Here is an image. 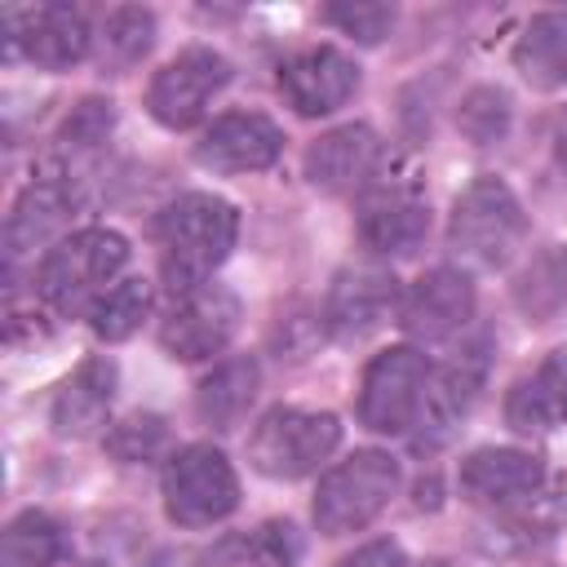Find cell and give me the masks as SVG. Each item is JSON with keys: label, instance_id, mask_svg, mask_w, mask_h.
Listing matches in <instances>:
<instances>
[{"label": "cell", "instance_id": "1", "mask_svg": "<svg viewBox=\"0 0 567 567\" xmlns=\"http://www.w3.org/2000/svg\"><path fill=\"white\" fill-rule=\"evenodd\" d=\"M239 235V213L221 195H182L159 217V270L173 292L208 284V275L230 257Z\"/></svg>", "mask_w": 567, "mask_h": 567}, {"label": "cell", "instance_id": "2", "mask_svg": "<svg viewBox=\"0 0 567 567\" xmlns=\"http://www.w3.org/2000/svg\"><path fill=\"white\" fill-rule=\"evenodd\" d=\"M128 261V244L115 230H75L66 239H58L49 248V257L40 261V297L58 310V315H80L93 310L111 288L115 275Z\"/></svg>", "mask_w": 567, "mask_h": 567}, {"label": "cell", "instance_id": "3", "mask_svg": "<svg viewBox=\"0 0 567 567\" xmlns=\"http://www.w3.org/2000/svg\"><path fill=\"white\" fill-rule=\"evenodd\" d=\"M523 235H527L523 204H518V195L501 177H474L456 195L447 239H452V248H456L461 261L483 266V270H496V266H505L514 257V248L523 244Z\"/></svg>", "mask_w": 567, "mask_h": 567}, {"label": "cell", "instance_id": "4", "mask_svg": "<svg viewBox=\"0 0 567 567\" xmlns=\"http://www.w3.org/2000/svg\"><path fill=\"white\" fill-rule=\"evenodd\" d=\"M399 487V461L390 452L363 447L350 461H341L337 470L323 474L319 492H315V523L323 536H346L368 527L394 496Z\"/></svg>", "mask_w": 567, "mask_h": 567}, {"label": "cell", "instance_id": "5", "mask_svg": "<svg viewBox=\"0 0 567 567\" xmlns=\"http://www.w3.org/2000/svg\"><path fill=\"white\" fill-rule=\"evenodd\" d=\"M341 443V421L332 412H306V408H270L252 439L248 461L266 478H301L319 470Z\"/></svg>", "mask_w": 567, "mask_h": 567}, {"label": "cell", "instance_id": "6", "mask_svg": "<svg viewBox=\"0 0 567 567\" xmlns=\"http://www.w3.org/2000/svg\"><path fill=\"white\" fill-rule=\"evenodd\" d=\"M239 505V478L230 461L208 447L190 443L182 447L164 470V514L177 527H213Z\"/></svg>", "mask_w": 567, "mask_h": 567}, {"label": "cell", "instance_id": "7", "mask_svg": "<svg viewBox=\"0 0 567 567\" xmlns=\"http://www.w3.org/2000/svg\"><path fill=\"white\" fill-rule=\"evenodd\" d=\"M430 394V363L412 346H394L377 354L363 372L359 390V421L377 434H403L421 412Z\"/></svg>", "mask_w": 567, "mask_h": 567}, {"label": "cell", "instance_id": "8", "mask_svg": "<svg viewBox=\"0 0 567 567\" xmlns=\"http://www.w3.org/2000/svg\"><path fill=\"white\" fill-rule=\"evenodd\" d=\"M226 80H230V62L221 53L195 44L155 71L146 106L164 128H190L208 111V102L226 89Z\"/></svg>", "mask_w": 567, "mask_h": 567}, {"label": "cell", "instance_id": "9", "mask_svg": "<svg viewBox=\"0 0 567 567\" xmlns=\"http://www.w3.org/2000/svg\"><path fill=\"white\" fill-rule=\"evenodd\" d=\"M9 49L22 53L27 62L44 66V71H66L71 62H80L93 44L89 22L80 9L71 4H35V9H4L0 13Z\"/></svg>", "mask_w": 567, "mask_h": 567}, {"label": "cell", "instance_id": "10", "mask_svg": "<svg viewBox=\"0 0 567 567\" xmlns=\"http://www.w3.org/2000/svg\"><path fill=\"white\" fill-rule=\"evenodd\" d=\"M239 328V297L221 284H199L190 292H182V301L173 306V315L159 328V341L173 359H213Z\"/></svg>", "mask_w": 567, "mask_h": 567}, {"label": "cell", "instance_id": "11", "mask_svg": "<svg viewBox=\"0 0 567 567\" xmlns=\"http://www.w3.org/2000/svg\"><path fill=\"white\" fill-rule=\"evenodd\" d=\"M430 230V208L412 182H372L359 199V239L381 257H408Z\"/></svg>", "mask_w": 567, "mask_h": 567}, {"label": "cell", "instance_id": "12", "mask_svg": "<svg viewBox=\"0 0 567 567\" xmlns=\"http://www.w3.org/2000/svg\"><path fill=\"white\" fill-rule=\"evenodd\" d=\"M359 89V66L341 49H306L279 66V93L297 115H328Z\"/></svg>", "mask_w": 567, "mask_h": 567}, {"label": "cell", "instance_id": "13", "mask_svg": "<svg viewBox=\"0 0 567 567\" xmlns=\"http://www.w3.org/2000/svg\"><path fill=\"white\" fill-rule=\"evenodd\" d=\"M394 301H399V279L385 266H346L332 279L323 319L341 341H359L385 323Z\"/></svg>", "mask_w": 567, "mask_h": 567}, {"label": "cell", "instance_id": "14", "mask_svg": "<svg viewBox=\"0 0 567 567\" xmlns=\"http://www.w3.org/2000/svg\"><path fill=\"white\" fill-rule=\"evenodd\" d=\"M279 151H284L279 124L257 111H239V115H221L199 137L195 159L217 173H257V168H270L279 159Z\"/></svg>", "mask_w": 567, "mask_h": 567}, {"label": "cell", "instance_id": "15", "mask_svg": "<svg viewBox=\"0 0 567 567\" xmlns=\"http://www.w3.org/2000/svg\"><path fill=\"white\" fill-rule=\"evenodd\" d=\"M381 168V137L368 124H341L310 142L306 177L323 190H368Z\"/></svg>", "mask_w": 567, "mask_h": 567}, {"label": "cell", "instance_id": "16", "mask_svg": "<svg viewBox=\"0 0 567 567\" xmlns=\"http://www.w3.org/2000/svg\"><path fill=\"white\" fill-rule=\"evenodd\" d=\"M470 315H474V284H470V275H461L452 266H439V270H430V275H421L412 284L399 323L416 341H443L456 328H465Z\"/></svg>", "mask_w": 567, "mask_h": 567}, {"label": "cell", "instance_id": "17", "mask_svg": "<svg viewBox=\"0 0 567 567\" xmlns=\"http://www.w3.org/2000/svg\"><path fill=\"white\" fill-rule=\"evenodd\" d=\"M75 204H80V195H75V186L66 182V173H44V177H35V182L18 195V204H13V213H9V226H4L9 266H18L31 248L49 244V239L71 221Z\"/></svg>", "mask_w": 567, "mask_h": 567}, {"label": "cell", "instance_id": "18", "mask_svg": "<svg viewBox=\"0 0 567 567\" xmlns=\"http://www.w3.org/2000/svg\"><path fill=\"white\" fill-rule=\"evenodd\" d=\"M545 470L532 452L518 447H478L461 461V496L474 505H509L540 487Z\"/></svg>", "mask_w": 567, "mask_h": 567}, {"label": "cell", "instance_id": "19", "mask_svg": "<svg viewBox=\"0 0 567 567\" xmlns=\"http://www.w3.org/2000/svg\"><path fill=\"white\" fill-rule=\"evenodd\" d=\"M505 421L518 434H549L567 425V350H554L532 377L509 390Z\"/></svg>", "mask_w": 567, "mask_h": 567}, {"label": "cell", "instance_id": "20", "mask_svg": "<svg viewBox=\"0 0 567 567\" xmlns=\"http://www.w3.org/2000/svg\"><path fill=\"white\" fill-rule=\"evenodd\" d=\"M111 399H115V363L111 359H89L80 363L62 390L53 394V430L66 434V439H84L93 434L106 412H111Z\"/></svg>", "mask_w": 567, "mask_h": 567}, {"label": "cell", "instance_id": "21", "mask_svg": "<svg viewBox=\"0 0 567 567\" xmlns=\"http://www.w3.org/2000/svg\"><path fill=\"white\" fill-rule=\"evenodd\" d=\"M301 536L292 523L270 518L252 532H230L208 549V567H297Z\"/></svg>", "mask_w": 567, "mask_h": 567}, {"label": "cell", "instance_id": "22", "mask_svg": "<svg viewBox=\"0 0 567 567\" xmlns=\"http://www.w3.org/2000/svg\"><path fill=\"white\" fill-rule=\"evenodd\" d=\"M514 66L523 71L527 84L536 89H558L567 84V9L536 13L518 44H514Z\"/></svg>", "mask_w": 567, "mask_h": 567}, {"label": "cell", "instance_id": "23", "mask_svg": "<svg viewBox=\"0 0 567 567\" xmlns=\"http://www.w3.org/2000/svg\"><path fill=\"white\" fill-rule=\"evenodd\" d=\"M483 377H487V337L461 346V350L447 359V368L439 372L434 390L425 394V412H430V421H434L439 430H447V425L474 403V394L483 390Z\"/></svg>", "mask_w": 567, "mask_h": 567}, {"label": "cell", "instance_id": "24", "mask_svg": "<svg viewBox=\"0 0 567 567\" xmlns=\"http://www.w3.org/2000/svg\"><path fill=\"white\" fill-rule=\"evenodd\" d=\"M252 399H257V363L252 359H221L204 377L195 408L213 430H235L244 421V412L252 408Z\"/></svg>", "mask_w": 567, "mask_h": 567}, {"label": "cell", "instance_id": "25", "mask_svg": "<svg viewBox=\"0 0 567 567\" xmlns=\"http://www.w3.org/2000/svg\"><path fill=\"white\" fill-rule=\"evenodd\" d=\"M514 301L532 323H549L567 306V244L540 248L514 279Z\"/></svg>", "mask_w": 567, "mask_h": 567}, {"label": "cell", "instance_id": "26", "mask_svg": "<svg viewBox=\"0 0 567 567\" xmlns=\"http://www.w3.org/2000/svg\"><path fill=\"white\" fill-rule=\"evenodd\" d=\"M151 40H155V18H151L146 9L124 4V9L106 13V22H102V35H97V62H102L106 71H128L133 62L146 58Z\"/></svg>", "mask_w": 567, "mask_h": 567}, {"label": "cell", "instance_id": "27", "mask_svg": "<svg viewBox=\"0 0 567 567\" xmlns=\"http://www.w3.org/2000/svg\"><path fill=\"white\" fill-rule=\"evenodd\" d=\"M62 549V527L40 509H27L4 527V567H53Z\"/></svg>", "mask_w": 567, "mask_h": 567}, {"label": "cell", "instance_id": "28", "mask_svg": "<svg viewBox=\"0 0 567 567\" xmlns=\"http://www.w3.org/2000/svg\"><path fill=\"white\" fill-rule=\"evenodd\" d=\"M146 310H151V288H146L142 279H120V284L89 310V319H93V332H97L102 341H124V337L137 332V323L146 319Z\"/></svg>", "mask_w": 567, "mask_h": 567}, {"label": "cell", "instance_id": "29", "mask_svg": "<svg viewBox=\"0 0 567 567\" xmlns=\"http://www.w3.org/2000/svg\"><path fill=\"white\" fill-rule=\"evenodd\" d=\"M456 124L474 146H487L509 128V97L501 89H470L456 106Z\"/></svg>", "mask_w": 567, "mask_h": 567}, {"label": "cell", "instance_id": "30", "mask_svg": "<svg viewBox=\"0 0 567 567\" xmlns=\"http://www.w3.org/2000/svg\"><path fill=\"white\" fill-rule=\"evenodd\" d=\"M164 439H168V430H164L159 416H128V421H120V425L111 430L106 447H111L120 461H146V456H155V452L164 447Z\"/></svg>", "mask_w": 567, "mask_h": 567}, {"label": "cell", "instance_id": "31", "mask_svg": "<svg viewBox=\"0 0 567 567\" xmlns=\"http://www.w3.org/2000/svg\"><path fill=\"white\" fill-rule=\"evenodd\" d=\"M323 18L332 27H341L346 35H354L359 44H377L394 27V9L390 4H328Z\"/></svg>", "mask_w": 567, "mask_h": 567}, {"label": "cell", "instance_id": "32", "mask_svg": "<svg viewBox=\"0 0 567 567\" xmlns=\"http://www.w3.org/2000/svg\"><path fill=\"white\" fill-rule=\"evenodd\" d=\"M111 120H115V115H111V102L89 97V102H80V106H75V115L66 120L62 142H66V146H97V142H106Z\"/></svg>", "mask_w": 567, "mask_h": 567}, {"label": "cell", "instance_id": "33", "mask_svg": "<svg viewBox=\"0 0 567 567\" xmlns=\"http://www.w3.org/2000/svg\"><path fill=\"white\" fill-rule=\"evenodd\" d=\"M341 567H403V554L394 540H372V545L354 549L350 558H341Z\"/></svg>", "mask_w": 567, "mask_h": 567}, {"label": "cell", "instance_id": "34", "mask_svg": "<svg viewBox=\"0 0 567 567\" xmlns=\"http://www.w3.org/2000/svg\"><path fill=\"white\" fill-rule=\"evenodd\" d=\"M558 159L567 164V115H563V124H558Z\"/></svg>", "mask_w": 567, "mask_h": 567}, {"label": "cell", "instance_id": "35", "mask_svg": "<svg viewBox=\"0 0 567 567\" xmlns=\"http://www.w3.org/2000/svg\"><path fill=\"white\" fill-rule=\"evenodd\" d=\"M151 567H182V558H173V554H159Z\"/></svg>", "mask_w": 567, "mask_h": 567}, {"label": "cell", "instance_id": "36", "mask_svg": "<svg viewBox=\"0 0 567 567\" xmlns=\"http://www.w3.org/2000/svg\"><path fill=\"white\" fill-rule=\"evenodd\" d=\"M425 567H439V563H425Z\"/></svg>", "mask_w": 567, "mask_h": 567}]
</instances>
